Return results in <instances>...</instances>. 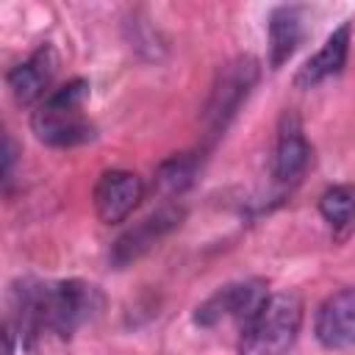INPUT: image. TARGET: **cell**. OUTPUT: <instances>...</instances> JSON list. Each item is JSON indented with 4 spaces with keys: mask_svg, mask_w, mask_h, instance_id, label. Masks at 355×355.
I'll use <instances>...</instances> for the list:
<instances>
[{
    "mask_svg": "<svg viewBox=\"0 0 355 355\" xmlns=\"http://www.w3.org/2000/svg\"><path fill=\"white\" fill-rule=\"evenodd\" d=\"M89 97V83L75 78L53 89L33 111L31 128L39 141L50 147H75L94 136L92 122L83 116V103Z\"/></svg>",
    "mask_w": 355,
    "mask_h": 355,
    "instance_id": "6da1fadb",
    "label": "cell"
},
{
    "mask_svg": "<svg viewBox=\"0 0 355 355\" xmlns=\"http://www.w3.org/2000/svg\"><path fill=\"white\" fill-rule=\"evenodd\" d=\"M305 305L300 294L280 291L272 294L261 311L241 327L239 355H286L302 327Z\"/></svg>",
    "mask_w": 355,
    "mask_h": 355,
    "instance_id": "7a4b0ae2",
    "label": "cell"
},
{
    "mask_svg": "<svg viewBox=\"0 0 355 355\" xmlns=\"http://www.w3.org/2000/svg\"><path fill=\"white\" fill-rule=\"evenodd\" d=\"M255 80H258V61L252 55H239L216 72V80L202 114V122L211 139H216L227 128V122L236 116V111L247 100Z\"/></svg>",
    "mask_w": 355,
    "mask_h": 355,
    "instance_id": "3957f363",
    "label": "cell"
},
{
    "mask_svg": "<svg viewBox=\"0 0 355 355\" xmlns=\"http://www.w3.org/2000/svg\"><path fill=\"white\" fill-rule=\"evenodd\" d=\"M269 300L266 294V283L252 277V280H241V283H227L219 291H214L202 305H197L194 311V322L200 327H216L225 319L239 322L241 327L261 311V305Z\"/></svg>",
    "mask_w": 355,
    "mask_h": 355,
    "instance_id": "277c9868",
    "label": "cell"
},
{
    "mask_svg": "<svg viewBox=\"0 0 355 355\" xmlns=\"http://www.w3.org/2000/svg\"><path fill=\"white\" fill-rule=\"evenodd\" d=\"M180 222H183V208H180V205H164V208H158L155 214L144 216L139 225H133L130 230H125V233L114 241L111 255H108L111 263H114L116 269H122V266L139 261V258H141L144 252H150L166 233H172Z\"/></svg>",
    "mask_w": 355,
    "mask_h": 355,
    "instance_id": "5b68a950",
    "label": "cell"
},
{
    "mask_svg": "<svg viewBox=\"0 0 355 355\" xmlns=\"http://www.w3.org/2000/svg\"><path fill=\"white\" fill-rule=\"evenodd\" d=\"M144 197V183L136 172L108 169L94 186V211L105 225L125 222Z\"/></svg>",
    "mask_w": 355,
    "mask_h": 355,
    "instance_id": "8992f818",
    "label": "cell"
},
{
    "mask_svg": "<svg viewBox=\"0 0 355 355\" xmlns=\"http://www.w3.org/2000/svg\"><path fill=\"white\" fill-rule=\"evenodd\" d=\"M313 333L324 349L355 347V286H347V288L330 294L319 305Z\"/></svg>",
    "mask_w": 355,
    "mask_h": 355,
    "instance_id": "52a82bcc",
    "label": "cell"
},
{
    "mask_svg": "<svg viewBox=\"0 0 355 355\" xmlns=\"http://www.w3.org/2000/svg\"><path fill=\"white\" fill-rule=\"evenodd\" d=\"M55 69H58L55 50L50 44H42L36 53H31L28 61L8 69L6 83H8L11 97L19 105H33V103L39 105L50 94V83L55 78Z\"/></svg>",
    "mask_w": 355,
    "mask_h": 355,
    "instance_id": "ba28073f",
    "label": "cell"
},
{
    "mask_svg": "<svg viewBox=\"0 0 355 355\" xmlns=\"http://www.w3.org/2000/svg\"><path fill=\"white\" fill-rule=\"evenodd\" d=\"M308 164H311V144L302 133V122L294 111H283L280 125H277L272 175H275L277 183L291 186L305 175Z\"/></svg>",
    "mask_w": 355,
    "mask_h": 355,
    "instance_id": "9c48e42d",
    "label": "cell"
},
{
    "mask_svg": "<svg viewBox=\"0 0 355 355\" xmlns=\"http://www.w3.org/2000/svg\"><path fill=\"white\" fill-rule=\"evenodd\" d=\"M349 33H352V25H349V22H341V25L324 39L322 50H319L313 58H308V61L302 64V69L297 72L294 83H297L300 89H311V86H316V83H322V80L338 75V72L344 69V64H347Z\"/></svg>",
    "mask_w": 355,
    "mask_h": 355,
    "instance_id": "30bf717a",
    "label": "cell"
},
{
    "mask_svg": "<svg viewBox=\"0 0 355 355\" xmlns=\"http://www.w3.org/2000/svg\"><path fill=\"white\" fill-rule=\"evenodd\" d=\"M302 42V11L297 6H280L269 17V67L280 69L297 44Z\"/></svg>",
    "mask_w": 355,
    "mask_h": 355,
    "instance_id": "8fae6325",
    "label": "cell"
},
{
    "mask_svg": "<svg viewBox=\"0 0 355 355\" xmlns=\"http://www.w3.org/2000/svg\"><path fill=\"white\" fill-rule=\"evenodd\" d=\"M319 214L338 233H347L349 227H355V186L352 183L330 186L319 197Z\"/></svg>",
    "mask_w": 355,
    "mask_h": 355,
    "instance_id": "7c38bea8",
    "label": "cell"
},
{
    "mask_svg": "<svg viewBox=\"0 0 355 355\" xmlns=\"http://www.w3.org/2000/svg\"><path fill=\"white\" fill-rule=\"evenodd\" d=\"M197 164H200V158L194 153H178V155H169L166 161H161L155 169L158 191L161 194H180L183 189H189L194 180Z\"/></svg>",
    "mask_w": 355,
    "mask_h": 355,
    "instance_id": "4fadbf2b",
    "label": "cell"
},
{
    "mask_svg": "<svg viewBox=\"0 0 355 355\" xmlns=\"http://www.w3.org/2000/svg\"><path fill=\"white\" fill-rule=\"evenodd\" d=\"M14 141H11V136L6 133L3 136V183H8L11 180V166H14Z\"/></svg>",
    "mask_w": 355,
    "mask_h": 355,
    "instance_id": "5bb4252c",
    "label": "cell"
}]
</instances>
